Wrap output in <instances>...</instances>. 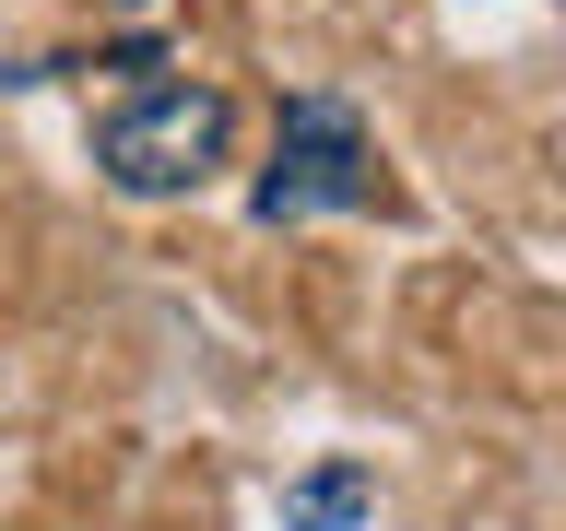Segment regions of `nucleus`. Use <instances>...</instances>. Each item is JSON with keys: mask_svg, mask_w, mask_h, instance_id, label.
I'll return each mask as SVG.
<instances>
[{"mask_svg": "<svg viewBox=\"0 0 566 531\" xmlns=\"http://www.w3.org/2000/svg\"><path fill=\"white\" fill-rule=\"evenodd\" d=\"M224 142H237V106L212 83H142V95H118L95 118V166L130 201H177V189H201L224 166Z\"/></svg>", "mask_w": 566, "mask_h": 531, "instance_id": "nucleus-2", "label": "nucleus"}, {"mask_svg": "<svg viewBox=\"0 0 566 531\" xmlns=\"http://www.w3.org/2000/svg\"><path fill=\"white\" fill-rule=\"evenodd\" d=\"M389 177H378V142L343 95H283V131H272V166L248 177V225H307V212H378Z\"/></svg>", "mask_w": 566, "mask_h": 531, "instance_id": "nucleus-1", "label": "nucleus"}, {"mask_svg": "<svg viewBox=\"0 0 566 531\" xmlns=\"http://www.w3.org/2000/svg\"><path fill=\"white\" fill-rule=\"evenodd\" d=\"M272 508H283V531H366L378 520V472L366 460H307Z\"/></svg>", "mask_w": 566, "mask_h": 531, "instance_id": "nucleus-3", "label": "nucleus"}]
</instances>
